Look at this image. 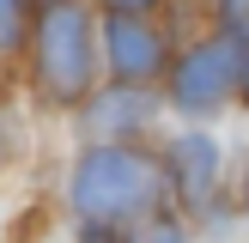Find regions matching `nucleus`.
Wrapping results in <instances>:
<instances>
[{
	"mask_svg": "<svg viewBox=\"0 0 249 243\" xmlns=\"http://www.w3.org/2000/svg\"><path fill=\"white\" fill-rule=\"evenodd\" d=\"M158 176L152 164H140L134 152H85L73 170V207L85 219H122V213H146Z\"/></svg>",
	"mask_w": 249,
	"mask_h": 243,
	"instance_id": "obj_1",
	"label": "nucleus"
},
{
	"mask_svg": "<svg viewBox=\"0 0 249 243\" xmlns=\"http://www.w3.org/2000/svg\"><path fill=\"white\" fill-rule=\"evenodd\" d=\"M36 79L55 104H79L91 91V31L79 6H55L36 36Z\"/></svg>",
	"mask_w": 249,
	"mask_h": 243,
	"instance_id": "obj_2",
	"label": "nucleus"
},
{
	"mask_svg": "<svg viewBox=\"0 0 249 243\" xmlns=\"http://www.w3.org/2000/svg\"><path fill=\"white\" fill-rule=\"evenodd\" d=\"M237 73H243L237 43H207V49H195V55L177 67L182 109H213V104H225V91L237 85Z\"/></svg>",
	"mask_w": 249,
	"mask_h": 243,
	"instance_id": "obj_3",
	"label": "nucleus"
},
{
	"mask_svg": "<svg viewBox=\"0 0 249 243\" xmlns=\"http://www.w3.org/2000/svg\"><path fill=\"white\" fill-rule=\"evenodd\" d=\"M109 49H116V73L122 79H146V73H158V31L152 24H140V18H109Z\"/></svg>",
	"mask_w": 249,
	"mask_h": 243,
	"instance_id": "obj_4",
	"label": "nucleus"
},
{
	"mask_svg": "<svg viewBox=\"0 0 249 243\" xmlns=\"http://www.w3.org/2000/svg\"><path fill=\"white\" fill-rule=\"evenodd\" d=\"M213 170H219L213 140H182V146H177V189L189 194V201H207V189H213Z\"/></svg>",
	"mask_w": 249,
	"mask_h": 243,
	"instance_id": "obj_5",
	"label": "nucleus"
},
{
	"mask_svg": "<svg viewBox=\"0 0 249 243\" xmlns=\"http://www.w3.org/2000/svg\"><path fill=\"white\" fill-rule=\"evenodd\" d=\"M146 116H152V104H146V91H116L104 97V104H91V122L97 128H146Z\"/></svg>",
	"mask_w": 249,
	"mask_h": 243,
	"instance_id": "obj_6",
	"label": "nucleus"
},
{
	"mask_svg": "<svg viewBox=\"0 0 249 243\" xmlns=\"http://www.w3.org/2000/svg\"><path fill=\"white\" fill-rule=\"evenodd\" d=\"M128 243H182V231H177V219H170V213H146L140 225H134Z\"/></svg>",
	"mask_w": 249,
	"mask_h": 243,
	"instance_id": "obj_7",
	"label": "nucleus"
},
{
	"mask_svg": "<svg viewBox=\"0 0 249 243\" xmlns=\"http://www.w3.org/2000/svg\"><path fill=\"white\" fill-rule=\"evenodd\" d=\"M18 31H24V24H18V0H0V49L18 43Z\"/></svg>",
	"mask_w": 249,
	"mask_h": 243,
	"instance_id": "obj_8",
	"label": "nucleus"
},
{
	"mask_svg": "<svg viewBox=\"0 0 249 243\" xmlns=\"http://www.w3.org/2000/svg\"><path fill=\"white\" fill-rule=\"evenodd\" d=\"M225 31L237 36V43L249 36V0H225Z\"/></svg>",
	"mask_w": 249,
	"mask_h": 243,
	"instance_id": "obj_9",
	"label": "nucleus"
},
{
	"mask_svg": "<svg viewBox=\"0 0 249 243\" xmlns=\"http://www.w3.org/2000/svg\"><path fill=\"white\" fill-rule=\"evenodd\" d=\"M104 6H116V18H134V12H146L152 0H104Z\"/></svg>",
	"mask_w": 249,
	"mask_h": 243,
	"instance_id": "obj_10",
	"label": "nucleus"
},
{
	"mask_svg": "<svg viewBox=\"0 0 249 243\" xmlns=\"http://www.w3.org/2000/svg\"><path fill=\"white\" fill-rule=\"evenodd\" d=\"M85 243H104V237H85Z\"/></svg>",
	"mask_w": 249,
	"mask_h": 243,
	"instance_id": "obj_11",
	"label": "nucleus"
},
{
	"mask_svg": "<svg viewBox=\"0 0 249 243\" xmlns=\"http://www.w3.org/2000/svg\"><path fill=\"white\" fill-rule=\"evenodd\" d=\"M243 91H249V73H243Z\"/></svg>",
	"mask_w": 249,
	"mask_h": 243,
	"instance_id": "obj_12",
	"label": "nucleus"
}]
</instances>
